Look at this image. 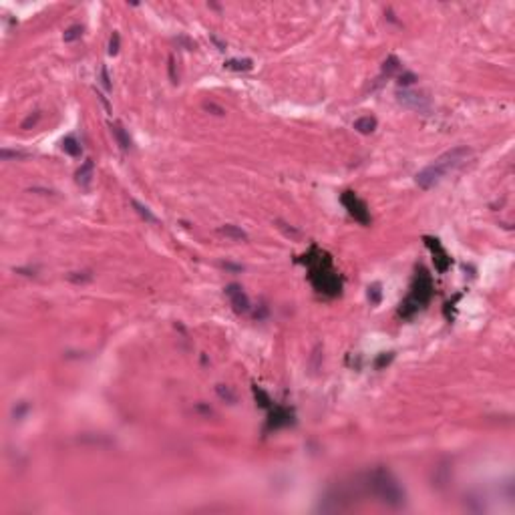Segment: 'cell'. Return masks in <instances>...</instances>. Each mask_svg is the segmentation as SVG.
I'll list each match as a JSON object with an SVG mask.
<instances>
[{
	"label": "cell",
	"instance_id": "12",
	"mask_svg": "<svg viewBox=\"0 0 515 515\" xmlns=\"http://www.w3.org/2000/svg\"><path fill=\"white\" fill-rule=\"evenodd\" d=\"M111 131H113V135H115V139H117V143H119V147H121L123 151L131 149V139H129V135H127V131L123 129L121 123H113V125H111Z\"/></svg>",
	"mask_w": 515,
	"mask_h": 515
},
{
	"label": "cell",
	"instance_id": "26",
	"mask_svg": "<svg viewBox=\"0 0 515 515\" xmlns=\"http://www.w3.org/2000/svg\"><path fill=\"white\" fill-rule=\"evenodd\" d=\"M38 117H40V115H38V113H34V115H30V117H28V119H26V121H22V129H28V127H30V125H34V123H36V121H38Z\"/></svg>",
	"mask_w": 515,
	"mask_h": 515
},
{
	"label": "cell",
	"instance_id": "24",
	"mask_svg": "<svg viewBox=\"0 0 515 515\" xmlns=\"http://www.w3.org/2000/svg\"><path fill=\"white\" fill-rule=\"evenodd\" d=\"M101 80H103V87L109 91L111 89V78H109V72H107V66L101 68Z\"/></svg>",
	"mask_w": 515,
	"mask_h": 515
},
{
	"label": "cell",
	"instance_id": "28",
	"mask_svg": "<svg viewBox=\"0 0 515 515\" xmlns=\"http://www.w3.org/2000/svg\"><path fill=\"white\" fill-rule=\"evenodd\" d=\"M211 40H213V42H215V44H217V46H219V50H223V48H225V44H223V42H221V40H219V38H215V36H211Z\"/></svg>",
	"mask_w": 515,
	"mask_h": 515
},
{
	"label": "cell",
	"instance_id": "5",
	"mask_svg": "<svg viewBox=\"0 0 515 515\" xmlns=\"http://www.w3.org/2000/svg\"><path fill=\"white\" fill-rule=\"evenodd\" d=\"M342 203H344V207L348 209V213H350L356 221H360L362 225H368V223H370L368 207H366V203H364L354 191H344V193H342Z\"/></svg>",
	"mask_w": 515,
	"mask_h": 515
},
{
	"label": "cell",
	"instance_id": "16",
	"mask_svg": "<svg viewBox=\"0 0 515 515\" xmlns=\"http://www.w3.org/2000/svg\"><path fill=\"white\" fill-rule=\"evenodd\" d=\"M223 64H225V68H229V70H249V68L253 66V62H251L249 58H229V60H225Z\"/></svg>",
	"mask_w": 515,
	"mask_h": 515
},
{
	"label": "cell",
	"instance_id": "9",
	"mask_svg": "<svg viewBox=\"0 0 515 515\" xmlns=\"http://www.w3.org/2000/svg\"><path fill=\"white\" fill-rule=\"evenodd\" d=\"M93 175H95V165H93V161L91 159H87L78 169H76V183L82 187V189H89V185H91V181H93Z\"/></svg>",
	"mask_w": 515,
	"mask_h": 515
},
{
	"label": "cell",
	"instance_id": "13",
	"mask_svg": "<svg viewBox=\"0 0 515 515\" xmlns=\"http://www.w3.org/2000/svg\"><path fill=\"white\" fill-rule=\"evenodd\" d=\"M354 129L358 131V133H362V135H368V133H372L374 129H376V119L374 117H360V119H356L354 121Z\"/></svg>",
	"mask_w": 515,
	"mask_h": 515
},
{
	"label": "cell",
	"instance_id": "10",
	"mask_svg": "<svg viewBox=\"0 0 515 515\" xmlns=\"http://www.w3.org/2000/svg\"><path fill=\"white\" fill-rule=\"evenodd\" d=\"M290 422H292V414H290L288 408L276 406V408L272 410V414H270V426L278 428V426H286V424H290Z\"/></svg>",
	"mask_w": 515,
	"mask_h": 515
},
{
	"label": "cell",
	"instance_id": "2",
	"mask_svg": "<svg viewBox=\"0 0 515 515\" xmlns=\"http://www.w3.org/2000/svg\"><path fill=\"white\" fill-rule=\"evenodd\" d=\"M368 481V489L372 491L374 497H378L384 505L392 507V509H400L406 503V493L400 487V483L394 479V475L384 469V467H376L368 473L366 477Z\"/></svg>",
	"mask_w": 515,
	"mask_h": 515
},
{
	"label": "cell",
	"instance_id": "22",
	"mask_svg": "<svg viewBox=\"0 0 515 515\" xmlns=\"http://www.w3.org/2000/svg\"><path fill=\"white\" fill-rule=\"evenodd\" d=\"M0 157L2 159H8V157H14V159H22V157H26V153H22V151H2L0 153Z\"/></svg>",
	"mask_w": 515,
	"mask_h": 515
},
{
	"label": "cell",
	"instance_id": "11",
	"mask_svg": "<svg viewBox=\"0 0 515 515\" xmlns=\"http://www.w3.org/2000/svg\"><path fill=\"white\" fill-rule=\"evenodd\" d=\"M217 231H219L221 235L229 237V239H235V241H247V233H245L241 227L233 225V223H225V225H221Z\"/></svg>",
	"mask_w": 515,
	"mask_h": 515
},
{
	"label": "cell",
	"instance_id": "25",
	"mask_svg": "<svg viewBox=\"0 0 515 515\" xmlns=\"http://www.w3.org/2000/svg\"><path fill=\"white\" fill-rule=\"evenodd\" d=\"M217 392H219V396H221V398H227V400H231V402L235 400V396H233V394H231V392H229L227 388L223 390V386H221V384L217 386Z\"/></svg>",
	"mask_w": 515,
	"mask_h": 515
},
{
	"label": "cell",
	"instance_id": "27",
	"mask_svg": "<svg viewBox=\"0 0 515 515\" xmlns=\"http://www.w3.org/2000/svg\"><path fill=\"white\" fill-rule=\"evenodd\" d=\"M390 358H392V354H388V356H380V358H378V360H376V366H378V368H380V366H382V364H384V362H386V364H388V362H390Z\"/></svg>",
	"mask_w": 515,
	"mask_h": 515
},
{
	"label": "cell",
	"instance_id": "1",
	"mask_svg": "<svg viewBox=\"0 0 515 515\" xmlns=\"http://www.w3.org/2000/svg\"><path fill=\"white\" fill-rule=\"evenodd\" d=\"M471 153H473V149L467 147V145H457V147L445 151V153L439 155L431 165H426L422 171L416 173V179H414L416 185H418L420 189H431V187H435L447 173H451V171H455L457 167H461V165L471 157Z\"/></svg>",
	"mask_w": 515,
	"mask_h": 515
},
{
	"label": "cell",
	"instance_id": "21",
	"mask_svg": "<svg viewBox=\"0 0 515 515\" xmlns=\"http://www.w3.org/2000/svg\"><path fill=\"white\" fill-rule=\"evenodd\" d=\"M368 298H370L372 304H378V302H380V286H378V284H374L372 288H368Z\"/></svg>",
	"mask_w": 515,
	"mask_h": 515
},
{
	"label": "cell",
	"instance_id": "4",
	"mask_svg": "<svg viewBox=\"0 0 515 515\" xmlns=\"http://www.w3.org/2000/svg\"><path fill=\"white\" fill-rule=\"evenodd\" d=\"M433 296V282H431V276L426 274V270H418L416 276H414V282H412V290L408 294V298L400 304V310L398 314L404 316V318H410L414 312H418V308H422Z\"/></svg>",
	"mask_w": 515,
	"mask_h": 515
},
{
	"label": "cell",
	"instance_id": "15",
	"mask_svg": "<svg viewBox=\"0 0 515 515\" xmlns=\"http://www.w3.org/2000/svg\"><path fill=\"white\" fill-rule=\"evenodd\" d=\"M60 145H62V151H64V153H68V155H72V157H78V155H80V145H78V141H76L72 135L64 137V139L60 141Z\"/></svg>",
	"mask_w": 515,
	"mask_h": 515
},
{
	"label": "cell",
	"instance_id": "8",
	"mask_svg": "<svg viewBox=\"0 0 515 515\" xmlns=\"http://www.w3.org/2000/svg\"><path fill=\"white\" fill-rule=\"evenodd\" d=\"M398 101H400L404 107H408V109H412V111H418V113H426V111L431 109L428 99L422 97V95H418V93L402 91V93L398 95Z\"/></svg>",
	"mask_w": 515,
	"mask_h": 515
},
{
	"label": "cell",
	"instance_id": "19",
	"mask_svg": "<svg viewBox=\"0 0 515 515\" xmlns=\"http://www.w3.org/2000/svg\"><path fill=\"white\" fill-rule=\"evenodd\" d=\"M119 42H121L119 32H113V34H111V40H109V54H117V52H119Z\"/></svg>",
	"mask_w": 515,
	"mask_h": 515
},
{
	"label": "cell",
	"instance_id": "6",
	"mask_svg": "<svg viewBox=\"0 0 515 515\" xmlns=\"http://www.w3.org/2000/svg\"><path fill=\"white\" fill-rule=\"evenodd\" d=\"M225 296L229 298V302H231V306H233V310L235 312H247L249 310V300H247V296H245V292H243V288L239 286V284H229V286H225Z\"/></svg>",
	"mask_w": 515,
	"mask_h": 515
},
{
	"label": "cell",
	"instance_id": "14",
	"mask_svg": "<svg viewBox=\"0 0 515 515\" xmlns=\"http://www.w3.org/2000/svg\"><path fill=\"white\" fill-rule=\"evenodd\" d=\"M131 205L135 207V211H137V213H139V215H141V217H143L147 223H159V217H157L155 213H151V209H149L147 205H143L141 201H137L135 197L131 199Z\"/></svg>",
	"mask_w": 515,
	"mask_h": 515
},
{
	"label": "cell",
	"instance_id": "3",
	"mask_svg": "<svg viewBox=\"0 0 515 515\" xmlns=\"http://www.w3.org/2000/svg\"><path fill=\"white\" fill-rule=\"evenodd\" d=\"M308 264H310V280H312V284L318 292L328 294V296L340 294V280L334 274L328 255L318 251V258L308 255Z\"/></svg>",
	"mask_w": 515,
	"mask_h": 515
},
{
	"label": "cell",
	"instance_id": "17",
	"mask_svg": "<svg viewBox=\"0 0 515 515\" xmlns=\"http://www.w3.org/2000/svg\"><path fill=\"white\" fill-rule=\"evenodd\" d=\"M80 34H82V26L74 24V26H70V28L64 30V42H72V40L80 38Z\"/></svg>",
	"mask_w": 515,
	"mask_h": 515
},
{
	"label": "cell",
	"instance_id": "23",
	"mask_svg": "<svg viewBox=\"0 0 515 515\" xmlns=\"http://www.w3.org/2000/svg\"><path fill=\"white\" fill-rule=\"evenodd\" d=\"M416 80V76L412 74V72H404V74H400V78H398V84H412Z\"/></svg>",
	"mask_w": 515,
	"mask_h": 515
},
{
	"label": "cell",
	"instance_id": "18",
	"mask_svg": "<svg viewBox=\"0 0 515 515\" xmlns=\"http://www.w3.org/2000/svg\"><path fill=\"white\" fill-rule=\"evenodd\" d=\"M398 68H400V64H398V58H396V56H388V58L384 60L382 70H384L386 74H392V72H396Z\"/></svg>",
	"mask_w": 515,
	"mask_h": 515
},
{
	"label": "cell",
	"instance_id": "7",
	"mask_svg": "<svg viewBox=\"0 0 515 515\" xmlns=\"http://www.w3.org/2000/svg\"><path fill=\"white\" fill-rule=\"evenodd\" d=\"M424 241H426V245L431 247V251H433V260H435V266H437V270L439 272H447L449 270V266H451V258H449V253L443 249V245L439 243V239L437 237H428V235H424Z\"/></svg>",
	"mask_w": 515,
	"mask_h": 515
},
{
	"label": "cell",
	"instance_id": "20",
	"mask_svg": "<svg viewBox=\"0 0 515 515\" xmlns=\"http://www.w3.org/2000/svg\"><path fill=\"white\" fill-rule=\"evenodd\" d=\"M253 394H255V398L260 400V406H266V408L270 406V396H268L262 388H253Z\"/></svg>",
	"mask_w": 515,
	"mask_h": 515
}]
</instances>
